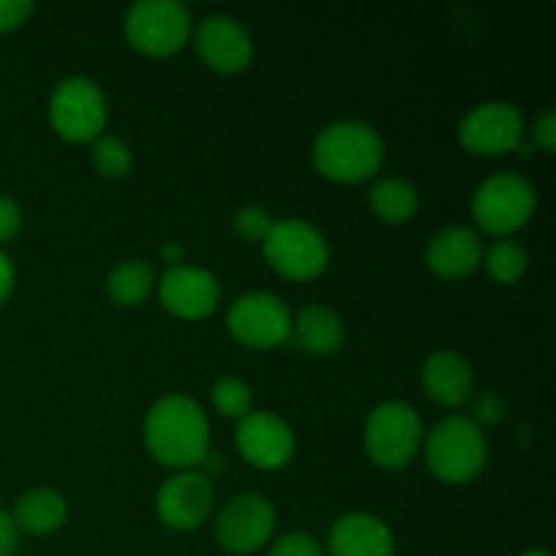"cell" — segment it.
Returning a JSON list of instances; mask_svg holds the SVG:
<instances>
[{"instance_id":"obj_9","label":"cell","mask_w":556,"mask_h":556,"mask_svg":"<svg viewBox=\"0 0 556 556\" xmlns=\"http://www.w3.org/2000/svg\"><path fill=\"white\" fill-rule=\"evenodd\" d=\"M291 309L275 293H244L228 309V331L248 348L266 351V348L282 345L291 340Z\"/></svg>"},{"instance_id":"obj_13","label":"cell","mask_w":556,"mask_h":556,"mask_svg":"<svg viewBox=\"0 0 556 556\" xmlns=\"http://www.w3.org/2000/svg\"><path fill=\"white\" fill-rule=\"evenodd\" d=\"M237 445L244 462H250L258 470H277L288 465L296 451V438L288 421H282L275 413H248L239 421Z\"/></svg>"},{"instance_id":"obj_2","label":"cell","mask_w":556,"mask_h":556,"mask_svg":"<svg viewBox=\"0 0 556 556\" xmlns=\"http://www.w3.org/2000/svg\"><path fill=\"white\" fill-rule=\"evenodd\" d=\"M386 155L378 130L356 119L326 125L313 144V163L326 179L362 182L380 168Z\"/></svg>"},{"instance_id":"obj_18","label":"cell","mask_w":556,"mask_h":556,"mask_svg":"<svg viewBox=\"0 0 556 556\" xmlns=\"http://www.w3.org/2000/svg\"><path fill=\"white\" fill-rule=\"evenodd\" d=\"M421 383L440 405L462 407L472 396V369L456 351H438L424 362Z\"/></svg>"},{"instance_id":"obj_1","label":"cell","mask_w":556,"mask_h":556,"mask_svg":"<svg viewBox=\"0 0 556 556\" xmlns=\"http://www.w3.org/2000/svg\"><path fill=\"white\" fill-rule=\"evenodd\" d=\"M150 454L166 467H195L210 454V421L199 402L168 394L152 405L144 421Z\"/></svg>"},{"instance_id":"obj_20","label":"cell","mask_w":556,"mask_h":556,"mask_svg":"<svg viewBox=\"0 0 556 556\" xmlns=\"http://www.w3.org/2000/svg\"><path fill=\"white\" fill-rule=\"evenodd\" d=\"M65 516H68V508H65L63 494L52 492V489H33V492L22 494L11 519H14L16 530H25L30 535H47V532L63 527Z\"/></svg>"},{"instance_id":"obj_34","label":"cell","mask_w":556,"mask_h":556,"mask_svg":"<svg viewBox=\"0 0 556 556\" xmlns=\"http://www.w3.org/2000/svg\"><path fill=\"white\" fill-rule=\"evenodd\" d=\"M161 255H163V261H166V264H172V266H179V261H182L185 250L179 248V244H166V248L161 250Z\"/></svg>"},{"instance_id":"obj_8","label":"cell","mask_w":556,"mask_h":556,"mask_svg":"<svg viewBox=\"0 0 556 556\" xmlns=\"http://www.w3.org/2000/svg\"><path fill=\"white\" fill-rule=\"evenodd\" d=\"M106 98L87 76H68L49 98V123L63 139L92 141L106 128Z\"/></svg>"},{"instance_id":"obj_23","label":"cell","mask_w":556,"mask_h":556,"mask_svg":"<svg viewBox=\"0 0 556 556\" xmlns=\"http://www.w3.org/2000/svg\"><path fill=\"white\" fill-rule=\"evenodd\" d=\"M486 269L503 286H514L527 271V253L514 239H503L486 253Z\"/></svg>"},{"instance_id":"obj_30","label":"cell","mask_w":556,"mask_h":556,"mask_svg":"<svg viewBox=\"0 0 556 556\" xmlns=\"http://www.w3.org/2000/svg\"><path fill=\"white\" fill-rule=\"evenodd\" d=\"M22 226V210L14 199L0 195V244L11 242Z\"/></svg>"},{"instance_id":"obj_12","label":"cell","mask_w":556,"mask_h":556,"mask_svg":"<svg viewBox=\"0 0 556 556\" xmlns=\"http://www.w3.org/2000/svg\"><path fill=\"white\" fill-rule=\"evenodd\" d=\"M212 503H215V489H212L210 476L204 472L185 470L168 478L157 489L155 508L157 516L166 527L179 532L195 530L210 519Z\"/></svg>"},{"instance_id":"obj_35","label":"cell","mask_w":556,"mask_h":556,"mask_svg":"<svg viewBox=\"0 0 556 556\" xmlns=\"http://www.w3.org/2000/svg\"><path fill=\"white\" fill-rule=\"evenodd\" d=\"M521 556H552L548 552H527V554H521Z\"/></svg>"},{"instance_id":"obj_19","label":"cell","mask_w":556,"mask_h":556,"mask_svg":"<svg viewBox=\"0 0 556 556\" xmlns=\"http://www.w3.org/2000/svg\"><path fill=\"white\" fill-rule=\"evenodd\" d=\"M291 342L302 351L313 353V356H329V353L340 351L342 342H345V326L334 309L313 304V307L299 313L291 329Z\"/></svg>"},{"instance_id":"obj_28","label":"cell","mask_w":556,"mask_h":556,"mask_svg":"<svg viewBox=\"0 0 556 556\" xmlns=\"http://www.w3.org/2000/svg\"><path fill=\"white\" fill-rule=\"evenodd\" d=\"M269 556H320V546L307 532H291L271 546Z\"/></svg>"},{"instance_id":"obj_11","label":"cell","mask_w":556,"mask_h":556,"mask_svg":"<svg viewBox=\"0 0 556 556\" xmlns=\"http://www.w3.org/2000/svg\"><path fill=\"white\" fill-rule=\"evenodd\" d=\"M525 134V117L514 103L486 101L459 125V141L478 155H503L516 150Z\"/></svg>"},{"instance_id":"obj_5","label":"cell","mask_w":556,"mask_h":556,"mask_svg":"<svg viewBox=\"0 0 556 556\" xmlns=\"http://www.w3.org/2000/svg\"><path fill=\"white\" fill-rule=\"evenodd\" d=\"M424 443V424L407 402H383L375 407L364 429V445L375 465L402 470L416 459Z\"/></svg>"},{"instance_id":"obj_7","label":"cell","mask_w":556,"mask_h":556,"mask_svg":"<svg viewBox=\"0 0 556 556\" xmlns=\"http://www.w3.org/2000/svg\"><path fill=\"white\" fill-rule=\"evenodd\" d=\"M193 20L179 0H139L125 14V33L139 52L166 58L188 43Z\"/></svg>"},{"instance_id":"obj_16","label":"cell","mask_w":556,"mask_h":556,"mask_svg":"<svg viewBox=\"0 0 556 556\" xmlns=\"http://www.w3.org/2000/svg\"><path fill=\"white\" fill-rule=\"evenodd\" d=\"M331 556H394L389 525L372 514H348L329 532Z\"/></svg>"},{"instance_id":"obj_31","label":"cell","mask_w":556,"mask_h":556,"mask_svg":"<svg viewBox=\"0 0 556 556\" xmlns=\"http://www.w3.org/2000/svg\"><path fill=\"white\" fill-rule=\"evenodd\" d=\"M532 139L538 147H543L546 152H554L556 147V114L554 109H546L541 117L535 119V128H532Z\"/></svg>"},{"instance_id":"obj_33","label":"cell","mask_w":556,"mask_h":556,"mask_svg":"<svg viewBox=\"0 0 556 556\" xmlns=\"http://www.w3.org/2000/svg\"><path fill=\"white\" fill-rule=\"evenodd\" d=\"M14 277H16L14 264H11L9 255H5L3 250H0V304H3L5 299H9L11 288H14Z\"/></svg>"},{"instance_id":"obj_15","label":"cell","mask_w":556,"mask_h":556,"mask_svg":"<svg viewBox=\"0 0 556 556\" xmlns=\"http://www.w3.org/2000/svg\"><path fill=\"white\" fill-rule=\"evenodd\" d=\"M195 49L212 71L237 74L253 60V38L242 22L226 14H212L195 30Z\"/></svg>"},{"instance_id":"obj_32","label":"cell","mask_w":556,"mask_h":556,"mask_svg":"<svg viewBox=\"0 0 556 556\" xmlns=\"http://www.w3.org/2000/svg\"><path fill=\"white\" fill-rule=\"evenodd\" d=\"M16 543H20V530H16L11 514L0 508V556H14Z\"/></svg>"},{"instance_id":"obj_4","label":"cell","mask_w":556,"mask_h":556,"mask_svg":"<svg viewBox=\"0 0 556 556\" xmlns=\"http://www.w3.org/2000/svg\"><path fill=\"white\" fill-rule=\"evenodd\" d=\"M538 206V190L527 177L514 172H500L483 179L472 195V217L478 226L494 237H508L519 231Z\"/></svg>"},{"instance_id":"obj_27","label":"cell","mask_w":556,"mask_h":556,"mask_svg":"<svg viewBox=\"0 0 556 556\" xmlns=\"http://www.w3.org/2000/svg\"><path fill=\"white\" fill-rule=\"evenodd\" d=\"M503 418H505V400L500 394H494V391H489V394H481L476 402H472V418H470V421L476 424L478 429L494 427V424H500Z\"/></svg>"},{"instance_id":"obj_10","label":"cell","mask_w":556,"mask_h":556,"mask_svg":"<svg viewBox=\"0 0 556 556\" xmlns=\"http://www.w3.org/2000/svg\"><path fill=\"white\" fill-rule=\"evenodd\" d=\"M277 514L275 505L264 494H239L217 514L215 535L220 546L231 554H253L264 543H269L275 532Z\"/></svg>"},{"instance_id":"obj_21","label":"cell","mask_w":556,"mask_h":556,"mask_svg":"<svg viewBox=\"0 0 556 556\" xmlns=\"http://www.w3.org/2000/svg\"><path fill=\"white\" fill-rule=\"evenodd\" d=\"M369 204H372L375 215L380 220L407 223L416 217L421 201H418V190L407 179L386 177L375 182L372 193H369Z\"/></svg>"},{"instance_id":"obj_25","label":"cell","mask_w":556,"mask_h":556,"mask_svg":"<svg viewBox=\"0 0 556 556\" xmlns=\"http://www.w3.org/2000/svg\"><path fill=\"white\" fill-rule=\"evenodd\" d=\"M212 402H215L217 413L226 418H244L253 413V391L242 378H220L212 389Z\"/></svg>"},{"instance_id":"obj_3","label":"cell","mask_w":556,"mask_h":556,"mask_svg":"<svg viewBox=\"0 0 556 556\" xmlns=\"http://www.w3.org/2000/svg\"><path fill=\"white\" fill-rule=\"evenodd\" d=\"M489 456L486 438L465 416H451L427 440V465L440 481L467 483L483 470Z\"/></svg>"},{"instance_id":"obj_17","label":"cell","mask_w":556,"mask_h":556,"mask_svg":"<svg viewBox=\"0 0 556 556\" xmlns=\"http://www.w3.org/2000/svg\"><path fill=\"white\" fill-rule=\"evenodd\" d=\"M481 258V239L465 226L443 228V231L434 233L427 248V264L432 266L434 275L445 277V280H459V277L476 271Z\"/></svg>"},{"instance_id":"obj_29","label":"cell","mask_w":556,"mask_h":556,"mask_svg":"<svg viewBox=\"0 0 556 556\" xmlns=\"http://www.w3.org/2000/svg\"><path fill=\"white\" fill-rule=\"evenodd\" d=\"M33 0H0V33L20 27L33 14Z\"/></svg>"},{"instance_id":"obj_24","label":"cell","mask_w":556,"mask_h":556,"mask_svg":"<svg viewBox=\"0 0 556 556\" xmlns=\"http://www.w3.org/2000/svg\"><path fill=\"white\" fill-rule=\"evenodd\" d=\"M92 166L101 177L119 179L130 172L134 166V155H130V147L125 144L117 136H98L96 144H92Z\"/></svg>"},{"instance_id":"obj_6","label":"cell","mask_w":556,"mask_h":556,"mask_svg":"<svg viewBox=\"0 0 556 556\" xmlns=\"http://www.w3.org/2000/svg\"><path fill=\"white\" fill-rule=\"evenodd\" d=\"M264 255L271 269L291 280H313L329 264V244L324 233L307 220L288 217L271 223L264 239Z\"/></svg>"},{"instance_id":"obj_14","label":"cell","mask_w":556,"mask_h":556,"mask_svg":"<svg viewBox=\"0 0 556 556\" xmlns=\"http://www.w3.org/2000/svg\"><path fill=\"white\" fill-rule=\"evenodd\" d=\"M161 302L168 313L177 318L201 320L215 313L220 302V282L212 271L199 269V266H172L157 282Z\"/></svg>"},{"instance_id":"obj_22","label":"cell","mask_w":556,"mask_h":556,"mask_svg":"<svg viewBox=\"0 0 556 556\" xmlns=\"http://www.w3.org/2000/svg\"><path fill=\"white\" fill-rule=\"evenodd\" d=\"M155 288V271L147 261L128 258L119 261L112 271H109L106 291L112 302L123 304V307H134V304L144 302L150 291Z\"/></svg>"},{"instance_id":"obj_26","label":"cell","mask_w":556,"mask_h":556,"mask_svg":"<svg viewBox=\"0 0 556 556\" xmlns=\"http://www.w3.org/2000/svg\"><path fill=\"white\" fill-rule=\"evenodd\" d=\"M271 223L275 220H271V215L264 206H242V210L237 212V217H233V228H237L239 237L248 239V242H264Z\"/></svg>"}]
</instances>
